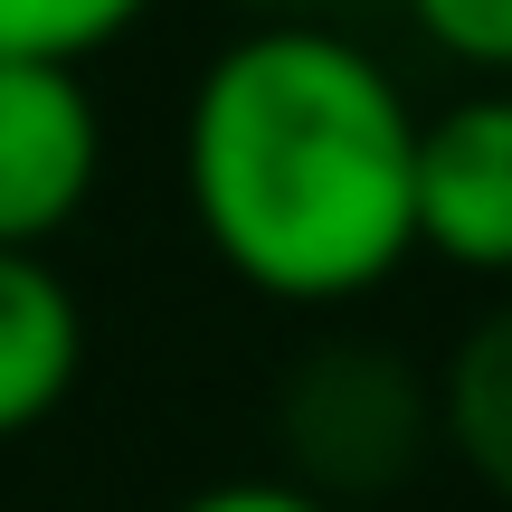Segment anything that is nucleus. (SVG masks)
<instances>
[{"label": "nucleus", "mask_w": 512, "mask_h": 512, "mask_svg": "<svg viewBox=\"0 0 512 512\" xmlns=\"http://www.w3.org/2000/svg\"><path fill=\"white\" fill-rule=\"evenodd\" d=\"M418 114L399 76L323 19H256L200 67L181 200L266 304H351L418 256Z\"/></svg>", "instance_id": "obj_1"}, {"label": "nucleus", "mask_w": 512, "mask_h": 512, "mask_svg": "<svg viewBox=\"0 0 512 512\" xmlns=\"http://www.w3.org/2000/svg\"><path fill=\"white\" fill-rule=\"evenodd\" d=\"M95 171H105V114L86 76L0 57V247L48 256V238H67L76 209L95 200Z\"/></svg>", "instance_id": "obj_2"}, {"label": "nucleus", "mask_w": 512, "mask_h": 512, "mask_svg": "<svg viewBox=\"0 0 512 512\" xmlns=\"http://www.w3.org/2000/svg\"><path fill=\"white\" fill-rule=\"evenodd\" d=\"M418 247L465 275H512V86L418 114Z\"/></svg>", "instance_id": "obj_3"}, {"label": "nucleus", "mask_w": 512, "mask_h": 512, "mask_svg": "<svg viewBox=\"0 0 512 512\" xmlns=\"http://www.w3.org/2000/svg\"><path fill=\"white\" fill-rule=\"evenodd\" d=\"M86 370V313L48 256L0 247V446L48 427Z\"/></svg>", "instance_id": "obj_4"}, {"label": "nucleus", "mask_w": 512, "mask_h": 512, "mask_svg": "<svg viewBox=\"0 0 512 512\" xmlns=\"http://www.w3.org/2000/svg\"><path fill=\"white\" fill-rule=\"evenodd\" d=\"M304 399L313 408H294V446H304L313 475L370 484V456H380V475H399L408 446H418V389L399 380V361H370V351L313 361Z\"/></svg>", "instance_id": "obj_5"}, {"label": "nucleus", "mask_w": 512, "mask_h": 512, "mask_svg": "<svg viewBox=\"0 0 512 512\" xmlns=\"http://www.w3.org/2000/svg\"><path fill=\"white\" fill-rule=\"evenodd\" d=\"M446 437L475 465L484 494L512 503V304L484 313V323L465 332L456 370H446Z\"/></svg>", "instance_id": "obj_6"}, {"label": "nucleus", "mask_w": 512, "mask_h": 512, "mask_svg": "<svg viewBox=\"0 0 512 512\" xmlns=\"http://www.w3.org/2000/svg\"><path fill=\"white\" fill-rule=\"evenodd\" d=\"M152 0H0V57H29V67H86L95 48L143 19Z\"/></svg>", "instance_id": "obj_7"}, {"label": "nucleus", "mask_w": 512, "mask_h": 512, "mask_svg": "<svg viewBox=\"0 0 512 512\" xmlns=\"http://www.w3.org/2000/svg\"><path fill=\"white\" fill-rule=\"evenodd\" d=\"M427 48H446L475 76H512V0H408Z\"/></svg>", "instance_id": "obj_8"}, {"label": "nucleus", "mask_w": 512, "mask_h": 512, "mask_svg": "<svg viewBox=\"0 0 512 512\" xmlns=\"http://www.w3.org/2000/svg\"><path fill=\"white\" fill-rule=\"evenodd\" d=\"M181 512H332L313 484H266V475H247V484H209V494H190Z\"/></svg>", "instance_id": "obj_9"}, {"label": "nucleus", "mask_w": 512, "mask_h": 512, "mask_svg": "<svg viewBox=\"0 0 512 512\" xmlns=\"http://www.w3.org/2000/svg\"><path fill=\"white\" fill-rule=\"evenodd\" d=\"M228 10H247V19H323L342 0H228Z\"/></svg>", "instance_id": "obj_10"}]
</instances>
